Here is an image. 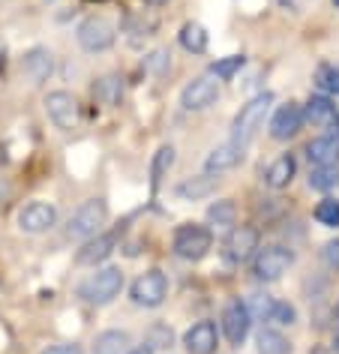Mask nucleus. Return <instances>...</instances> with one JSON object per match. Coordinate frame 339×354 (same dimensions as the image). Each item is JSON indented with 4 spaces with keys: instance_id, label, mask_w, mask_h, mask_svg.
<instances>
[{
    "instance_id": "412c9836",
    "label": "nucleus",
    "mask_w": 339,
    "mask_h": 354,
    "mask_svg": "<svg viewBox=\"0 0 339 354\" xmlns=\"http://www.w3.org/2000/svg\"><path fill=\"white\" fill-rule=\"evenodd\" d=\"M333 118H336V105L330 96H324V93L309 96L306 109H303V120H309L312 127H327Z\"/></svg>"
},
{
    "instance_id": "f257e3e1",
    "label": "nucleus",
    "mask_w": 339,
    "mask_h": 354,
    "mask_svg": "<svg viewBox=\"0 0 339 354\" xmlns=\"http://www.w3.org/2000/svg\"><path fill=\"white\" fill-rule=\"evenodd\" d=\"M271 105H273V93H258L255 100H249L244 109L237 111L235 123H231V136H235L231 141H237V145L253 141L255 132L264 127V118H267V111H271Z\"/></svg>"
},
{
    "instance_id": "20e7f679",
    "label": "nucleus",
    "mask_w": 339,
    "mask_h": 354,
    "mask_svg": "<svg viewBox=\"0 0 339 354\" xmlns=\"http://www.w3.org/2000/svg\"><path fill=\"white\" fill-rule=\"evenodd\" d=\"M210 246H213V234H210V228H204V225H181L174 232V243H172V250L177 259H183V261H201L204 255L210 252Z\"/></svg>"
},
{
    "instance_id": "a211bd4d",
    "label": "nucleus",
    "mask_w": 339,
    "mask_h": 354,
    "mask_svg": "<svg viewBox=\"0 0 339 354\" xmlns=\"http://www.w3.org/2000/svg\"><path fill=\"white\" fill-rule=\"evenodd\" d=\"M306 156L315 168H333L339 162V138L336 136H321L306 145Z\"/></svg>"
},
{
    "instance_id": "c85d7f7f",
    "label": "nucleus",
    "mask_w": 339,
    "mask_h": 354,
    "mask_svg": "<svg viewBox=\"0 0 339 354\" xmlns=\"http://www.w3.org/2000/svg\"><path fill=\"white\" fill-rule=\"evenodd\" d=\"M315 219L321 225H327V228H336L339 225V201L336 198H324V201H318V207H315Z\"/></svg>"
},
{
    "instance_id": "b1692460",
    "label": "nucleus",
    "mask_w": 339,
    "mask_h": 354,
    "mask_svg": "<svg viewBox=\"0 0 339 354\" xmlns=\"http://www.w3.org/2000/svg\"><path fill=\"white\" fill-rule=\"evenodd\" d=\"M93 96H96V102H102V105H120L123 82L118 75H105V78H100V82L93 84Z\"/></svg>"
},
{
    "instance_id": "6ab92c4d",
    "label": "nucleus",
    "mask_w": 339,
    "mask_h": 354,
    "mask_svg": "<svg viewBox=\"0 0 339 354\" xmlns=\"http://www.w3.org/2000/svg\"><path fill=\"white\" fill-rule=\"evenodd\" d=\"M294 174H297V162H294V156H280V159H273L271 165H267V171H264V183L271 189H285L288 183L294 180Z\"/></svg>"
},
{
    "instance_id": "9b49d317",
    "label": "nucleus",
    "mask_w": 339,
    "mask_h": 354,
    "mask_svg": "<svg viewBox=\"0 0 339 354\" xmlns=\"http://www.w3.org/2000/svg\"><path fill=\"white\" fill-rule=\"evenodd\" d=\"M57 223V210L48 201H30L19 210V228L28 234H42Z\"/></svg>"
},
{
    "instance_id": "423d86ee",
    "label": "nucleus",
    "mask_w": 339,
    "mask_h": 354,
    "mask_svg": "<svg viewBox=\"0 0 339 354\" xmlns=\"http://www.w3.org/2000/svg\"><path fill=\"white\" fill-rule=\"evenodd\" d=\"M46 111H48L51 123H55L57 129H64V132L75 129L78 120H82V105H78L75 96L66 93V91L48 93V96H46Z\"/></svg>"
},
{
    "instance_id": "ddd939ff",
    "label": "nucleus",
    "mask_w": 339,
    "mask_h": 354,
    "mask_svg": "<svg viewBox=\"0 0 339 354\" xmlns=\"http://www.w3.org/2000/svg\"><path fill=\"white\" fill-rule=\"evenodd\" d=\"M258 250V232L253 225H237V228H231V234H228V241H226V255H228V261H249L253 259V252Z\"/></svg>"
},
{
    "instance_id": "4be33fe9",
    "label": "nucleus",
    "mask_w": 339,
    "mask_h": 354,
    "mask_svg": "<svg viewBox=\"0 0 339 354\" xmlns=\"http://www.w3.org/2000/svg\"><path fill=\"white\" fill-rule=\"evenodd\" d=\"M132 345V336L127 330H105L96 336L93 354H127Z\"/></svg>"
},
{
    "instance_id": "7ed1b4c3",
    "label": "nucleus",
    "mask_w": 339,
    "mask_h": 354,
    "mask_svg": "<svg viewBox=\"0 0 339 354\" xmlns=\"http://www.w3.org/2000/svg\"><path fill=\"white\" fill-rule=\"evenodd\" d=\"M120 288H123V273L118 268H102L78 286V295L93 306H105L120 295Z\"/></svg>"
},
{
    "instance_id": "f8f14e48",
    "label": "nucleus",
    "mask_w": 339,
    "mask_h": 354,
    "mask_svg": "<svg viewBox=\"0 0 339 354\" xmlns=\"http://www.w3.org/2000/svg\"><path fill=\"white\" fill-rule=\"evenodd\" d=\"M300 127H303V109L297 102H285L276 109L273 120H271V136L276 141H288V138L297 136Z\"/></svg>"
},
{
    "instance_id": "dca6fc26",
    "label": "nucleus",
    "mask_w": 339,
    "mask_h": 354,
    "mask_svg": "<svg viewBox=\"0 0 339 354\" xmlns=\"http://www.w3.org/2000/svg\"><path fill=\"white\" fill-rule=\"evenodd\" d=\"M217 342H219V336H217V324L213 322L192 324L183 336V345L190 354H213L217 351Z\"/></svg>"
},
{
    "instance_id": "f3484780",
    "label": "nucleus",
    "mask_w": 339,
    "mask_h": 354,
    "mask_svg": "<svg viewBox=\"0 0 339 354\" xmlns=\"http://www.w3.org/2000/svg\"><path fill=\"white\" fill-rule=\"evenodd\" d=\"M21 69H24V75H28L30 84H37V87L46 84L48 75H51V69H55L51 51L48 48H30L28 55H24V60H21Z\"/></svg>"
},
{
    "instance_id": "7c9ffc66",
    "label": "nucleus",
    "mask_w": 339,
    "mask_h": 354,
    "mask_svg": "<svg viewBox=\"0 0 339 354\" xmlns=\"http://www.w3.org/2000/svg\"><path fill=\"white\" fill-rule=\"evenodd\" d=\"M267 322H276V324H294V322H297V309H294L291 304H282V300H273Z\"/></svg>"
},
{
    "instance_id": "e433bc0d",
    "label": "nucleus",
    "mask_w": 339,
    "mask_h": 354,
    "mask_svg": "<svg viewBox=\"0 0 339 354\" xmlns=\"http://www.w3.org/2000/svg\"><path fill=\"white\" fill-rule=\"evenodd\" d=\"M333 348H336V351H339V333H336V336H333Z\"/></svg>"
},
{
    "instance_id": "c9c22d12",
    "label": "nucleus",
    "mask_w": 339,
    "mask_h": 354,
    "mask_svg": "<svg viewBox=\"0 0 339 354\" xmlns=\"http://www.w3.org/2000/svg\"><path fill=\"white\" fill-rule=\"evenodd\" d=\"M127 354H154V348H150V345H141V348H129Z\"/></svg>"
},
{
    "instance_id": "aec40b11",
    "label": "nucleus",
    "mask_w": 339,
    "mask_h": 354,
    "mask_svg": "<svg viewBox=\"0 0 339 354\" xmlns=\"http://www.w3.org/2000/svg\"><path fill=\"white\" fill-rule=\"evenodd\" d=\"M217 187H219V174L204 171L199 177H190V180H183L181 187H177V196L190 198V201H199V198H208L210 192H217Z\"/></svg>"
},
{
    "instance_id": "58836bf2",
    "label": "nucleus",
    "mask_w": 339,
    "mask_h": 354,
    "mask_svg": "<svg viewBox=\"0 0 339 354\" xmlns=\"http://www.w3.org/2000/svg\"><path fill=\"white\" fill-rule=\"evenodd\" d=\"M336 313H339V309H336Z\"/></svg>"
},
{
    "instance_id": "473e14b6",
    "label": "nucleus",
    "mask_w": 339,
    "mask_h": 354,
    "mask_svg": "<svg viewBox=\"0 0 339 354\" xmlns=\"http://www.w3.org/2000/svg\"><path fill=\"white\" fill-rule=\"evenodd\" d=\"M145 66H147L154 75H165L168 69H172V55H168L165 48H156L154 55H150V57L145 60Z\"/></svg>"
},
{
    "instance_id": "f704fd0d",
    "label": "nucleus",
    "mask_w": 339,
    "mask_h": 354,
    "mask_svg": "<svg viewBox=\"0 0 339 354\" xmlns=\"http://www.w3.org/2000/svg\"><path fill=\"white\" fill-rule=\"evenodd\" d=\"M324 261L330 264V268H339V241H330L324 246Z\"/></svg>"
},
{
    "instance_id": "0eeeda50",
    "label": "nucleus",
    "mask_w": 339,
    "mask_h": 354,
    "mask_svg": "<svg viewBox=\"0 0 339 354\" xmlns=\"http://www.w3.org/2000/svg\"><path fill=\"white\" fill-rule=\"evenodd\" d=\"M165 297H168V277L163 270H147L132 282V300H136L138 306L154 309L163 304Z\"/></svg>"
},
{
    "instance_id": "9d476101",
    "label": "nucleus",
    "mask_w": 339,
    "mask_h": 354,
    "mask_svg": "<svg viewBox=\"0 0 339 354\" xmlns=\"http://www.w3.org/2000/svg\"><path fill=\"white\" fill-rule=\"evenodd\" d=\"M249 327H253V313L246 309L244 300H231L222 313V333L228 336L231 345H240L249 336Z\"/></svg>"
},
{
    "instance_id": "72a5a7b5",
    "label": "nucleus",
    "mask_w": 339,
    "mask_h": 354,
    "mask_svg": "<svg viewBox=\"0 0 339 354\" xmlns=\"http://www.w3.org/2000/svg\"><path fill=\"white\" fill-rule=\"evenodd\" d=\"M42 354H84L78 342H57V345H48Z\"/></svg>"
},
{
    "instance_id": "4c0bfd02",
    "label": "nucleus",
    "mask_w": 339,
    "mask_h": 354,
    "mask_svg": "<svg viewBox=\"0 0 339 354\" xmlns=\"http://www.w3.org/2000/svg\"><path fill=\"white\" fill-rule=\"evenodd\" d=\"M336 127H339V114H336Z\"/></svg>"
},
{
    "instance_id": "39448f33",
    "label": "nucleus",
    "mask_w": 339,
    "mask_h": 354,
    "mask_svg": "<svg viewBox=\"0 0 339 354\" xmlns=\"http://www.w3.org/2000/svg\"><path fill=\"white\" fill-rule=\"evenodd\" d=\"M78 46L84 51H105L114 46V39H118V30H114V24L109 19H102V15H91V19H84L78 24Z\"/></svg>"
},
{
    "instance_id": "5701e85b",
    "label": "nucleus",
    "mask_w": 339,
    "mask_h": 354,
    "mask_svg": "<svg viewBox=\"0 0 339 354\" xmlns=\"http://www.w3.org/2000/svg\"><path fill=\"white\" fill-rule=\"evenodd\" d=\"M172 165H174V147L163 145L154 153V162H150V189H159V183L165 180V174L172 171Z\"/></svg>"
},
{
    "instance_id": "6e6552de",
    "label": "nucleus",
    "mask_w": 339,
    "mask_h": 354,
    "mask_svg": "<svg viewBox=\"0 0 339 354\" xmlns=\"http://www.w3.org/2000/svg\"><path fill=\"white\" fill-rule=\"evenodd\" d=\"M294 255L285 250V246H264V250H258L255 261H253V273L258 279L271 282V279H280L285 270L291 268Z\"/></svg>"
},
{
    "instance_id": "1a4fd4ad",
    "label": "nucleus",
    "mask_w": 339,
    "mask_h": 354,
    "mask_svg": "<svg viewBox=\"0 0 339 354\" xmlns=\"http://www.w3.org/2000/svg\"><path fill=\"white\" fill-rule=\"evenodd\" d=\"M217 100H219V82L213 75L195 78V82L186 84L183 93H181V105L186 111H204V109H210Z\"/></svg>"
},
{
    "instance_id": "2f4dec72",
    "label": "nucleus",
    "mask_w": 339,
    "mask_h": 354,
    "mask_svg": "<svg viewBox=\"0 0 339 354\" xmlns=\"http://www.w3.org/2000/svg\"><path fill=\"white\" fill-rule=\"evenodd\" d=\"M339 180V174L333 168H312L309 171V187L312 189H330Z\"/></svg>"
},
{
    "instance_id": "a878e982",
    "label": "nucleus",
    "mask_w": 339,
    "mask_h": 354,
    "mask_svg": "<svg viewBox=\"0 0 339 354\" xmlns=\"http://www.w3.org/2000/svg\"><path fill=\"white\" fill-rule=\"evenodd\" d=\"M258 354H291V342L285 339L280 330L264 327V330L258 333Z\"/></svg>"
},
{
    "instance_id": "f03ea898",
    "label": "nucleus",
    "mask_w": 339,
    "mask_h": 354,
    "mask_svg": "<svg viewBox=\"0 0 339 354\" xmlns=\"http://www.w3.org/2000/svg\"><path fill=\"white\" fill-rule=\"evenodd\" d=\"M105 219H109V205H105L102 198H87L84 205L69 216L66 237H73V241H91L93 234H100Z\"/></svg>"
},
{
    "instance_id": "cd10ccee",
    "label": "nucleus",
    "mask_w": 339,
    "mask_h": 354,
    "mask_svg": "<svg viewBox=\"0 0 339 354\" xmlns=\"http://www.w3.org/2000/svg\"><path fill=\"white\" fill-rule=\"evenodd\" d=\"M312 82H315V87L321 93H339V69L330 66V64H321L315 69V75H312Z\"/></svg>"
},
{
    "instance_id": "2eb2a0df",
    "label": "nucleus",
    "mask_w": 339,
    "mask_h": 354,
    "mask_svg": "<svg viewBox=\"0 0 339 354\" xmlns=\"http://www.w3.org/2000/svg\"><path fill=\"white\" fill-rule=\"evenodd\" d=\"M118 241H120V234H118V232L93 234L91 241H84V246L78 250L75 261H78V264H100V261H105V259H109V255L114 252V246H118Z\"/></svg>"
},
{
    "instance_id": "393cba45",
    "label": "nucleus",
    "mask_w": 339,
    "mask_h": 354,
    "mask_svg": "<svg viewBox=\"0 0 339 354\" xmlns=\"http://www.w3.org/2000/svg\"><path fill=\"white\" fill-rule=\"evenodd\" d=\"M208 223L217 225V228H231V225L237 223V207H235V201H231V198H222V201H217V205H210Z\"/></svg>"
},
{
    "instance_id": "bb28decb",
    "label": "nucleus",
    "mask_w": 339,
    "mask_h": 354,
    "mask_svg": "<svg viewBox=\"0 0 339 354\" xmlns=\"http://www.w3.org/2000/svg\"><path fill=\"white\" fill-rule=\"evenodd\" d=\"M181 46L186 51H192V55H201V51L208 48V30H204L201 24H195V21L183 24L181 28Z\"/></svg>"
},
{
    "instance_id": "c756f323",
    "label": "nucleus",
    "mask_w": 339,
    "mask_h": 354,
    "mask_svg": "<svg viewBox=\"0 0 339 354\" xmlns=\"http://www.w3.org/2000/svg\"><path fill=\"white\" fill-rule=\"evenodd\" d=\"M240 66H244V57H240V55H231V57L217 60V64L210 66V75L222 78V82H228V78H235V73H237Z\"/></svg>"
},
{
    "instance_id": "4468645a",
    "label": "nucleus",
    "mask_w": 339,
    "mask_h": 354,
    "mask_svg": "<svg viewBox=\"0 0 339 354\" xmlns=\"http://www.w3.org/2000/svg\"><path fill=\"white\" fill-rule=\"evenodd\" d=\"M240 162H244V145H237V141H226V145H219V147L210 150V156L204 159V171L222 174V171L237 168Z\"/></svg>"
}]
</instances>
